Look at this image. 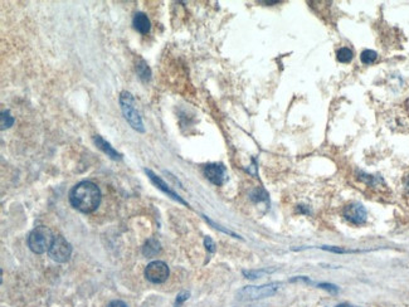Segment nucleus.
<instances>
[{
  "label": "nucleus",
  "instance_id": "nucleus-1",
  "mask_svg": "<svg viewBox=\"0 0 409 307\" xmlns=\"http://www.w3.org/2000/svg\"><path fill=\"white\" fill-rule=\"evenodd\" d=\"M72 206L82 213H92L101 203V191L91 181H81L69 191Z\"/></svg>",
  "mask_w": 409,
  "mask_h": 307
},
{
  "label": "nucleus",
  "instance_id": "nucleus-2",
  "mask_svg": "<svg viewBox=\"0 0 409 307\" xmlns=\"http://www.w3.org/2000/svg\"><path fill=\"white\" fill-rule=\"evenodd\" d=\"M54 238L56 237H53L49 228H47V226H37L29 234L28 246L32 252L37 254H42L44 252L49 251Z\"/></svg>",
  "mask_w": 409,
  "mask_h": 307
},
{
  "label": "nucleus",
  "instance_id": "nucleus-3",
  "mask_svg": "<svg viewBox=\"0 0 409 307\" xmlns=\"http://www.w3.org/2000/svg\"><path fill=\"white\" fill-rule=\"evenodd\" d=\"M120 106H121L125 118L131 125V127L139 131V132H144V123H142L141 117H140V113L137 112L136 107H135V100L131 93L127 92V91L121 92V95H120Z\"/></svg>",
  "mask_w": 409,
  "mask_h": 307
},
{
  "label": "nucleus",
  "instance_id": "nucleus-4",
  "mask_svg": "<svg viewBox=\"0 0 409 307\" xmlns=\"http://www.w3.org/2000/svg\"><path fill=\"white\" fill-rule=\"evenodd\" d=\"M281 287L280 282L262 284V286H247L238 292L240 299H260L275 294Z\"/></svg>",
  "mask_w": 409,
  "mask_h": 307
},
{
  "label": "nucleus",
  "instance_id": "nucleus-5",
  "mask_svg": "<svg viewBox=\"0 0 409 307\" xmlns=\"http://www.w3.org/2000/svg\"><path fill=\"white\" fill-rule=\"evenodd\" d=\"M48 253L49 257H51L53 261L58 262V263H64V262L68 261L69 257H71L72 246L63 238V237L58 236L54 238Z\"/></svg>",
  "mask_w": 409,
  "mask_h": 307
},
{
  "label": "nucleus",
  "instance_id": "nucleus-6",
  "mask_svg": "<svg viewBox=\"0 0 409 307\" xmlns=\"http://www.w3.org/2000/svg\"><path fill=\"white\" fill-rule=\"evenodd\" d=\"M145 277L152 283H162L169 277V267L161 261H154L145 268Z\"/></svg>",
  "mask_w": 409,
  "mask_h": 307
},
{
  "label": "nucleus",
  "instance_id": "nucleus-7",
  "mask_svg": "<svg viewBox=\"0 0 409 307\" xmlns=\"http://www.w3.org/2000/svg\"><path fill=\"white\" fill-rule=\"evenodd\" d=\"M343 214L346 220L355 224V225L364 224L366 220V210L360 203H351L349 205H346L344 208Z\"/></svg>",
  "mask_w": 409,
  "mask_h": 307
},
{
  "label": "nucleus",
  "instance_id": "nucleus-8",
  "mask_svg": "<svg viewBox=\"0 0 409 307\" xmlns=\"http://www.w3.org/2000/svg\"><path fill=\"white\" fill-rule=\"evenodd\" d=\"M204 175L214 185H222L227 179V170L220 164H209L204 168Z\"/></svg>",
  "mask_w": 409,
  "mask_h": 307
},
{
  "label": "nucleus",
  "instance_id": "nucleus-9",
  "mask_svg": "<svg viewBox=\"0 0 409 307\" xmlns=\"http://www.w3.org/2000/svg\"><path fill=\"white\" fill-rule=\"evenodd\" d=\"M145 171H146V174H147V175H149L150 180H151V181H152V183H154V184H155V185H156V186H157V188H159V189H160V190H162V191H164V193H165V194H168V195H170V196H172V198H173V199H175V200H178V201H179V203H182V204H185V205H187V203H185V201H184V200H183V199H182V198H180V196H179V195H177V194H175V193H174V191H173V190H172V189H170V188H169V186H168V185H167V184H165V183H164V181H162V180H161V179H160V178H157V176H156V175H155V174H154V173H152V171H151V170H147V169H146V170H145Z\"/></svg>",
  "mask_w": 409,
  "mask_h": 307
},
{
  "label": "nucleus",
  "instance_id": "nucleus-10",
  "mask_svg": "<svg viewBox=\"0 0 409 307\" xmlns=\"http://www.w3.org/2000/svg\"><path fill=\"white\" fill-rule=\"evenodd\" d=\"M94 141H95V143H96L97 147H99L100 150L104 151V152L106 154L107 156H110V158H111L112 160H121V159H122L121 154L117 152V151L115 150V148L112 147V146L110 145V143L107 142V141H105L104 138L101 137V136H99V135L95 136Z\"/></svg>",
  "mask_w": 409,
  "mask_h": 307
},
{
  "label": "nucleus",
  "instance_id": "nucleus-11",
  "mask_svg": "<svg viewBox=\"0 0 409 307\" xmlns=\"http://www.w3.org/2000/svg\"><path fill=\"white\" fill-rule=\"evenodd\" d=\"M132 24H134V28L141 34H146L150 30V20L147 18V15L145 13H136L134 17V20H132Z\"/></svg>",
  "mask_w": 409,
  "mask_h": 307
},
{
  "label": "nucleus",
  "instance_id": "nucleus-12",
  "mask_svg": "<svg viewBox=\"0 0 409 307\" xmlns=\"http://www.w3.org/2000/svg\"><path fill=\"white\" fill-rule=\"evenodd\" d=\"M160 252V243L156 239L151 238L145 243L144 248H142V253L145 257H154L156 256Z\"/></svg>",
  "mask_w": 409,
  "mask_h": 307
},
{
  "label": "nucleus",
  "instance_id": "nucleus-13",
  "mask_svg": "<svg viewBox=\"0 0 409 307\" xmlns=\"http://www.w3.org/2000/svg\"><path fill=\"white\" fill-rule=\"evenodd\" d=\"M136 70L139 77L141 78L142 81H145V82L151 78V70H150L149 65H147V63L145 62L144 59H139V62H137L136 64Z\"/></svg>",
  "mask_w": 409,
  "mask_h": 307
},
{
  "label": "nucleus",
  "instance_id": "nucleus-14",
  "mask_svg": "<svg viewBox=\"0 0 409 307\" xmlns=\"http://www.w3.org/2000/svg\"><path fill=\"white\" fill-rule=\"evenodd\" d=\"M353 50L350 48L343 47L336 52V58H338L339 62L341 63H349L351 59H353Z\"/></svg>",
  "mask_w": 409,
  "mask_h": 307
},
{
  "label": "nucleus",
  "instance_id": "nucleus-15",
  "mask_svg": "<svg viewBox=\"0 0 409 307\" xmlns=\"http://www.w3.org/2000/svg\"><path fill=\"white\" fill-rule=\"evenodd\" d=\"M376 58H378V54L370 49H365L360 55V59L364 64H371L373 62H375Z\"/></svg>",
  "mask_w": 409,
  "mask_h": 307
},
{
  "label": "nucleus",
  "instance_id": "nucleus-16",
  "mask_svg": "<svg viewBox=\"0 0 409 307\" xmlns=\"http://www.w3.org/2000/svg\"><path fill=\"white\" fill-rule=\"evenodd\" d=\"M14 123V118L11 116V112L9 111H3L2 112V130H6V128L11 127Z\"/></svg>",
  "mask_w": 409,
  "mask_h": 307
},
{
  "label": "nucleus",
  "instance_id": "nucleus-17",
  "mask_svg": "<svg viewBox=\"0 0 409 307\" xmlns=\"http://www.w3.org/2000/svg\"><path fill=\"white\" fill-rule=\"evenodd\" d=\"M243 273H244V276H247V278L255 279V278H258L260 276H262L263 273H267V271H251V272L244 271Z\"/></svg>",
  "mask_w": 409,
  "mask_h": 307
},
{
  "label": "nucleus",
  "instance_id": "nucleus-18",
  "mask_svg": "<svg viewBox=\"0 0 409 307\" xmlns=\"http://www.w3.org/2000/svg\"><path fill=\"white\" fill-rule=\"evenodd\" d=\"M204 244H205V247H207L208 252H210V253H214V252H215V244H214V242L212 241V238L207 237V238L204 239Z\"/></svg>",
  "mask_w": 409,
  "mask_h": 307
},
{
  "label": "nucleus",
  "instance_id": "nucleus-19",
  "mask_svg": "<svg viewBox=\"0 0 409 307\" xmlns=\"http://www.w3.org/2000/svg\"><path fill=\"white\" fill-rule=\"evenodd\" d=\"M318 287H321V288H323V289H328V291H330V292H338V289H339L335 284H330V283H321V284H318Z\"/></svg>",
  "mask_w": 409,
  "mask_h": 307
},
{
  "label": "nucleus",
  "instance_id": "nucleus-20",
  "mask_svg": "<svg viewBox=\"0 0 409 307\" xmlns=\"http://www.w3.org/2000/svg\"><path fill=\"white\" fill-rule=\"evenodd\" d=\"M188 297H189V293H188V292H183V293H180L177 298V304H182L185 299H188Z\"/></svg>",
  "mask_w": 409,
  "mask_h": 307
},
{
  "label": "nucleus",
  "instance_id": "nucleus-21",
  "mask_svg": "<svg viewBox=\"0 0 409 307\" xmlns=\"http://www.w3.org/2000/svg\"><path fill=\"white\" fill-rule=\"evenodd\" d=\"M107 307H127V304L122 301H112Z\"/></svg>",
  "mask_w": 409,
  "mask_h": 307
},
{
  "label": "nucleus",
  "instance_id": "nucleus-22",
  "mask_svg": "<svg viewBox=\"0 0 409 307\" xmlns=\"http://www.w3.org/2000/svg\"><path fill=\"white\" fill-rule=\"evenodd\" d=\"M336 307H351V306H349L348 303H341V304H338Z\"/></svg>",
  "mask_w": 409,
  "mask_h": 307
}]
</instances>
